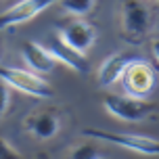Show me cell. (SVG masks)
<instances>
[{
    "mask_svg": "<svg viewBox=\"0 0 159 159\" xmlns=\"http://www.w3.org/2000/svg\"><path fill=\"white\" fill-rule=\"evenodd\" d=\"M119 82L126 90V96L138 98V101H149V96L153 94V90L157 86L155 65L147 63L144 59H138V61H134L126 67Z\"/></svg>",
    "mask_w": 159,
    "mask_h": 159,
    "instance_id": "6da1fadb",
    "label": "cell"
},
{
    "mask_svg": "<svg viewBox=\"0 0 159 159\" xmlns=\"http://www.w3.org/2000/svg\"><path fill=\"white\" fill-rule=\"evenodd\" d=\"M105 111L121 121H143L149 115H155L157 105L151 101H138L126 94H105L103 96Z\"/></svg>",
    "mask_w": 159,
    "mask_h": 159,
    "instance_id": "7a4b0ae2",
    "label": "cell"
},
{
    "mask_svg": "<svg viewBox=\"0 0 159 159\" xmlns=\"http://www.w3.org/2000/svg\"><path fill=\"white\" fill-rule=\"evenodd\" d=\"M0 82L4 86H11L15 90H19V92L36 96V98H50L55 94L46 80L32 73V71H27V69H17V67L0 65Z\"/></svg>",
    "mask_w": 159,
    "mask_h": 159,
    "instance_id": "3957f363",
    "label": "cell"
},
{
    "mask_svg": "<svg viewBox=\"0 0 159 159\" xmlns=\"http://www.w3.org/2000/svg\"><path fill=\"white\" fill-rule=\"evenodd\" d=\"M84 136H92L96 140L124 147L128 151L140 153V155H157L159 153L157 138L147 134H115V132H107V130H98V128H88V130H84Z\"/></svg>",
    "mask_w": 159,
    "mask_h": 159,
    "instance_id": "277c9868",
    "label": "cell"
},
{
    "mask_svg": "<svg viewBox=\"0 0 159 159\" xmlns=\"http://www.w3.org/2000/svg\"><path fill=\"white\" fill-rule=\"evenodd\" d=\"M153 23V15H151V7L143 4V2H126L121 7V25L124 32L130 36L132 40L144 38Z\"/></svg>",
    "mask_w": 159,
    "mask_h": 159,
    "instance_id": "5b68a950",
    "label": "cell"
},
{
    "mask_svg": "<svg viewBox=\"0 0 159 159\" xmlns=\"http://www.w3.org/2000/svg\"><path fill=\"white\" fill-rule=\"evenodd\" d=\"M59 38L63 40L71 50H75L78 55H84V52H88L90 46L96 42V30L88 23V21L71 19V21L61 23Z\"/></svg>",
    "mask_w": 159,
    "mask_h": 159,
    "instance_id": "8992f818",
    "label": "cell"
},
{
    "mask_svg": "<svg viewBox=\"0 0 159 159\" xmlns=\"http://www.w3.org/2000/svg\"><path fill=\"white\" fill-rule=\"evenodd\" d=\"M42 46H44V50L55 59L57 63H63V65H67L69 69H73V71H78V73H84V75L90 71V63H88V59L84 55H78L75 50H71L63 40L59 38V34L48 36L46 42H44Z\"/></svg>",
    "mask_w": 159,
    "mask_h": 159,
    "instance_id": "52a82bcc",
    "label": "cell"
},
{
    "mask_svg": "<svg viewBox=\"0 0 159 159\" xmlns=\"http://www.w3.org/2000/svg\"><path fill=\"white\" fill-rule=\"evenodd\" d=\"M52 2L50 0H23V2H17L13 7H8L4 13H0V32L8 30V27H15V25L27 23L30 19L38 17L42 11H46Z\"/></svg>",
    "mask_w": 159,
    "mask_h": 159,
    "instance_id": "ba28073f",
    "label": "cell"
},
{
    "mask_svg": "<svg viewBox=\"0 0 159 159\" xmlns=\"http://www.w3.org/2000/svg\"><path fill=\"white\" fill-rule=\"evenodd\" d=\"M59 128H61L59 115L55 111H50V109H40V111H34L25 117V130L36 140L55 138L59 134Z\"/></svg>",
    "mask_w": 159,
    "mask_h": 159,
    "instance_id": "9c48e42d",
    "label": "cell"
},
{
    "mask_svg": "<svg viewBox=\"0 0 159 159\" xmlns=\"http://www.w3.org/2000/svg\"><path fill=\"white\" fill-rule=\"evenodd\" d=\"M143 57L138 52H132V50H119V52H113L111 57L105 59V63L101 65L98 69V84L103 88H109L113 84H117L121 73L126 71V67L130 63H134Z\"/></svg>",
    "mask_w": 159,
    "mask_h": 159,
    "instance_id": "30bf717a",
    "label": "cell"
},
{
    "mask_svg": "<svg viewBox=\"0 0 159 159\" xmlns=\"http://www.w3.org/2000/svg\"><path fill=\"white\" fill-rule=\"evenodd\" d=\"M21 52H23V61L27 63L30 69H34L32 73H36V75L50 73L57 67V61L44 50V46L40 42H25Z\"/></svg>",
    "mask_w": 159,
    "mask_h": 159,
    "instance_id": "8fae6325",
    "label": "cell"
},
{
    "mask_svg": "<svg viewBox=\"0 0 159 159\" xmlns=\"http://www.w3.org/2000/svg\"><path fill=\"white\" fill-rule=\"evenodd\" d=\"M69 159H105V151L94 143H80L69 151Z\"/></svg>",
    "mask_w": 159,
    "mask_h": 159,
    "instance_id": "7c38bea8",
    "label": "cell"
},
{
    "mask_svg": "<svg viewBox=\"0 0 159 159\" xmlns=\"http://www.w3.org/2000/svg\"><path fill=\"white\" fill-rule=\"evenodd\" d=\"M61 7L65 13H69L73 17H84L94 8V0H63Z\"/></svg>",
    "mask_w": 159,
    "mask_h": 159,
    "instance_id": "4fadbf2b",
    "label": "cell"
},
{
    "mask_svg": "<svg viewBox=\"0 0 159 159\" xmlns=\"http://www.w3.org/2000/svg\"><path fill=\"white\" fill-rule=\"evenodd\" d=\"M0 159H23V157H21V153L17 151L7 138L0 136Z\"/></svg>",
    "mask_w": 159,
    "mask_h": 159,
    "instance_id": "5bb4252c",
    "label": "cell"
},
{
    "mask_svg": "<svg viewBox=\"0 0 159 159\" xmlns=\"http://www.w3.org/2000/svg\"><path fill=\"white\" fill-rule=\"evenodd\" d=\"M8 101H11V90H8V86H4V84L0 82V117L7 111Z\"/></svg>",
    "mask_w": 159,
    "mask_h": 159,
    "instance_id": "9a60e30c",
    "label": "cell"
},
{
    "mask_svg": "<svg viewBox=\"0 0 159 159\" xmlns=\"http://www.w3.org/2000/svg\"><path fill=\"white\" fill-rule=\"evenodd\" d=\"M38 159H48V157H46V155H40V157H38Z\"/></svg>",
    "mask_w": 159,
    "mask_h": 159,
    "instance_id": "2e32d148",
    "label": "cell"
},
{
    "mask_svg": "<svg viewBox=\"0 0 159 159\" xmlns=\"http://www.w3.org/2000/svg\"><path fill=\"white\" fill-rule=\"evenodd\" d=\"M0 59H2V44H0Z\"/></svg>",
    "mask_w": 159,
    "mask_h": 159,
    "instance_id": "e0dca14e",
    "label": "cell"
}]
</instances>
